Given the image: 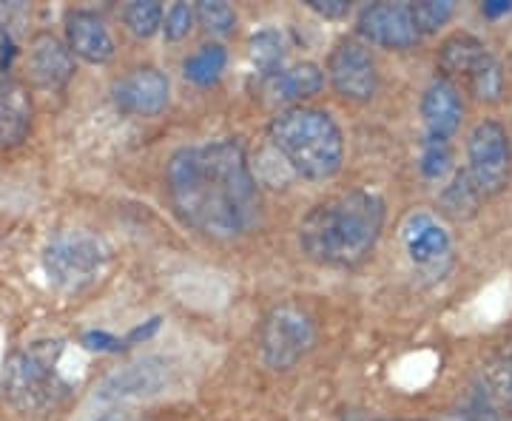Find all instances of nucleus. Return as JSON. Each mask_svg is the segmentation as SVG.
<instances>
[{"mask_svg":"<svg viewBox=\"0 0 512 421\" xmlns=\"http://www.w3.org/2000/svg\"><path fill=\"white\" fill-rule=\"evenodd\" d=\"M168 197L180 220L202 234L234 239L254 231L262 200L239 140L180 148L165 171Z\"/></svg>","mask_w":512,"mask_h":421,"instance_id":"1","label":"nucleus"},{"mask_svg":"<svg viewBox=\"0 0 512 421\" xmlns=\"http://www.w3.org/2000/svg\"><path fill=\"white\" fill-rule=\"evenodd\" d=\"M384 225V200L373 191H345L319 202L299 228L308 257L330 268H353L373 251Z\"/></svg>","mask_w":512,"mask_h":421,"instance_id":"2","label":"nucleus"},{"mask_svg":"<svg viewBox=\"0 0 512 421\" xmlns=\"http://www.w3.org/2000/svg\"><path fill=\"white\" fill-rule=\"evenodd\" d=\"M271 143L296 174L308 180H328L342 168V131L328 111L293 106L271 120Z\"/></svg>","mask_w":512,"mask_h":421,"instance_id":"3","label":"nucleus"},{"mask_svg":"<svg viewBox=\"0 0 512 421\" xmlns=\"http://www.w3.org/2000/svg\"><path fill=\"white\" fill-rule=\"evenodd\" d=\"M63 342H35L6 365V396L23 413H43L66 399L69 385L60 376Z\"/></svg>","mask_w":512,"mask_h":421,"instance_id":"4","label":"nucleus"},{"mask_svg":"<svg viewBox=\"0 0 512 421\" xmlns=\"http://www.w3.org/2000/svg\"><path fill=\"white\" fill-rule=\"evenodd\" d=\"M106 265H109L106 242L86 231H72V234L57 237L43 254V268H46L49 282L69 293L94 285L106 271Z\"/></svg>","mask_w":512,"mask_h":421,"instance_id":"5","label":"nucleus"},{"mask_svg":"<svg viewBox=\"0 0 512 421\" xmlns=\"http://www.w3.org/2000/svg\"><path fill=\"white\" fill-rule=\"evenodd\" d=\"M467 157H470V180L481 197L498 194L507 185L510 174V140L501 123L484 120L478 123L470 140H467Z\"/></svg>","mask_w":512,"mask_h":421,"instance_id":"6","label":"nucleus"},{"mask_svg":"<svg viewBox=\"0 0 512 421\" xmlns=\"http://www.w3.org/2000/svg\"><path fill=\"white\" fill-rule=\"evenodd\" d=\"M259 345L262 356L274 370H288L293 367L313 345L311 319L291 305H282L268 313L259 330Z\"/></svg>","mask_w":512,"mask_h":421,"instance_id":"7","label":"nucleus"},{"mask_svg":"<svg viewBox=\"0 0 512 421\" xmlns=\"http://www.w3.org/2000/svg\"><path fill=\"white\" fill-rule=\"evenodd\" d=\"M328 74L333 89L350 100H370L379 86L376 63L362 43L342 40L328 57Z\"/></svg>","mask_w":512,"mask_h":421,"instance_id":"8","label":"nucleus"},{"mask_svg":"<svg viewBox=\"0 0 512 421\" xmlns=\"http://www.w3.org/2000/svg\"><path fill=\"white\" fill-rule=\"evenodd\" d=\"M359 32L384 49H410L419 43V29L410 3H373L359 15Z\"/></svg>","mask_w":512,"mask_h":421,"instance_id":"9","label":"nucleus"},{"mask_svg":"<svg viewBox=\"0 0 512 421\" xmlns=\"http://www.w3.org/2000/svg\"><path fill=\"white\" fill-rule=\"evenodd\" d=\"M168 92V77L160 69H131L114 83V103L126 114L148 117L165 109Z\"/></svg>","mask_w":512,"mask_h":421,"instance_id":"10","label":"nucleus"},{"mask_svg":"<svg viewBox=\"0 0 512 421\" xmlns=\"http://www.w3.org/2000/svg\"><path fill=\"white\" fill-rule=\"evenodd\" d=\"M165 385H168V365L160 356H146L134 365L111 373L97 390V399L117 402V399H134V396H154Z\"/></svg>","mask_w":512,"mask_h":421,"instance_id":"11","label":"nucleus"},{"mask_svg":"<svg viewBox=\"0 0 512 421\" xmlns=\"http://www.w3.org/2000/svg\"><path fill=\"white\" fill-rule=\"evenodd\" d=\"M29 72L43 89H63L74 74V55L55 35H37L29 46Z\"/></svg>","mask_w":512,"mask_h":421,"instance_id":"12","label":"nucleus"},{"mask_svg":"<svg viewBox=\"0 0 512 421\" xmlns=\"http://www.w3.org/2000/svg\"><path fill=\"white\" fill-rule=\"evenodd\" d=\"M66 35H69V49L72 55L83 57L89 63H109L114 57V40H111L106 23L94 12L77 9L66 18Z\"/></svg>","mask_w":512,"mask_h":421,"instance_id":"13","label":"nucleus"},{"mask_svg":"<svg viewBox=\"0 0 512 421\" xmlns=\"http://www.w3.org/2000/svg\"><path fill=\"white\" fill-rule=\"evenodd\" d=\"M404 245H407L410 259L416 265H421V268L436 265L439 259L450 254V237H447V231L433 217H427V214H413L407 220V225H404Z\"/></svg>","mask_w":512,"mask_h":421,"instance_id":"14","label":"nucleus"},{"mask_svg":"<svg viewBox=\"0 0 512 421\" xmlns=\"http://www.w3.org/2000/svg\"><path fill=\"white\" fill-rule=\"evenodd\" d=\"M421 114H424V123H427L430 134L447 140L461 126V114H464L456 86L447 80L430 83V89L424 92V100H421Z\"/></svg>","mask_w":512,"mask_h":421,"instance_id":"15","label":"nucleus"},{"mask_svg":"<svg viewBox=\"0 0 512 421\" xmlns=\"http://www.w3.org/2000/svg\"><path fill=\"white\" fill-rule=\"evenodd\" d=\"M32 120L29 97L18 83L0 77V146H15L26 137Z\"/></svg>","mask_w":512,"mask_h":421,"instance_id":"16","label":"nucleus"},{"mask_svg":"<svg viewBox=\"0 0 512 421\" xmlns=\"http://www.w3.org/2000/svg\"><path fill=\"white\" fill-rule=\"evenodd\" d=\"M490 55L487 46L473 35H453L441 43L439 66L444 74H458V77H470L476 72V66Z\"/></svg>","mask_w":512,"mask_h":421,"instance_id":"17","label":"nucleus"},{"mask_svg":"<svg viewBox=\"0 0 512 421\" xmlns=\"http://www.w3.org/2000/svg\"><path fill=\"white\" fill-rule=\"evenodd\" d=\"M322 83H325V77L319 72V66L302 63V66H293V69H285L271 77V94H276L279 100H305L319 92Z\"/></svg>","mask_w":512,"mask_h":421,"instance_id":"18","label":"nucleus"},{"mask_svg":"<svg viewBox=\"0 0 512 421\" xmlns=\"http://www.w3.org/2000/svg\"><path fill=\"white\" fill-rule=\"evenodd\" d=\"M225 63H228V55H225V49H222L220 43H205V46H200V52H194L185 60L183 72L191 83L211 86L225 72Z\"/></svg>","mask_w":512,"mask_h":421,"instance_id":"19","label":"nucleus"},{"mask_svg":"<svg viewBox=\"0 0 512 421\" xmlns=\"http://www.w3.org/2000/svg\"><path fill=\"white\" fill-rule=\"evenodd\" d=\"M251 60L254 66L262 74L268 77H276L282 72V60H285V43H282V35L274 32V29H262L251 37Z\"/></svg>","mask_w":512,"mask_h":421,"instance_id":"20","label":"nucleus"},{"mask_svg":"<svg viewBox=\"0 0 512 421\" xmlns=\"http://www.w3.org/2000/svg\"><path fill=\"white\" fill-rule=\"evenodd\" d=\"M467 86L470 92L476 94L478 100L484 103H495L501 92H504V74H501V66L493 55H487L476 66V72L467 77Z\"/></svg>","mask_w":512,"mask_h":421,"instance_id":"21","label":"nucleus"},{"mask_svg":"<svg viewBox=\"0 0 512 421\" xmlns=\"http://www.w3.org/2000/svg\"><path fill=\"white\" fill-rule=\"evenodd\" d=\"M478 200H481V194H478V188L470 180V174L467 171H458L456 180L447 185V191H444V208L453 217H464V214H473L476 211Z\"/></svg>","mask_w":512,"mask_h":421,"instance_id":"22","label":"nucleus"},{"mask_svg":"<svg viewBox=\"0 0 512 421\" xmlns=\"http://www.w3.org/2000/svg\"><path fill=\"white\" fill-rule=\"evenodd\" d=\"M126 23L137 37H151L163 26V6L157 0H134L128 3Z\"/></svg>","mask_w":512,"mask_h":421,"instance_id":"23","label":"nucleus"},{"mask_svg":"<svg viewBox=\"0 0 512 421\" xmlns=\"http://www.w3.org/2000/svg\"><path fill=\"white\" fill-rule=\"evenodd\" d=\"M410 15L419 29V35H430L439 32L441 26L453 15V3L450 0H421V3H410Z\"/></svg>","mask_w":512,"mask_h":421,"instance_id":"24","label":"nucleus"},{"mask_svg":"<svg viewBox=\"0 0 512 421\" xmlns=\"http://www.w3.org/2000/svg\"><path fill=\"white\" fill-rule=\"evenodd\" d=\"M197 20L211 35H228L237 26V15L228 3L222 0H200L197 3Z\"/></svg>","mask_w":512,"mask_h":421,"instance_id":"25","label":"nucleus"},{"mask_svg":"<svg viewBox=\"0 0 512 421\" xmlns=\"http://www.w3.org/2000/svg\"><path fill=\"white\" fill-rule=\"evenodd\" d=\"M450 160H453L450 157V143L444 137L427 134V140L421 146V171H424V177L441 180L450 171Z\"/></svg>","mask_w":512,"mask_h":421,"instance_id":"26","label":"nucleus"},{"mask_svg":"<svg viewBox=\"0 0 512 421\" xmlns=\"http://www.w3.org/2000/svg\"><path fill=\"white\" fill-rule=\"evenodd\" d=\"M191 20H194V12L188 9V3H174V6L165 12V37H168V40H180V37H185L188 35V29H191Z\"/></svg>","mask_w":512,"mask_h":421,"instance_id":"27","label":"nucleus"},{"mask_svg":"<svg viewBox=\"0 0 512 421\" xmlns=\"http://www.w3.org/2000/svg\"><path fill=\"white\" fill-rule=\"evenodd\" d=\"M493 385L495 393L507 404H512V348L504 350L501 359L493 365Z\"/></svg>","mask_w":512,"mask_h":421,"instance_id":"28","label":"nucleus"},{"mask_svg":"<svg viewBox=\"0 0 512 421\" xmlns=\"http://www.w3.org/2000/svg\"><path fill=\"white\" fill-rule=\"evenodd\" d=\"M308 6L322 18H345L350 12L348 0H308Z\"/></svg>","mask_w":512,"mask_h":421,"instance_id":"29","label":"nucleus"},{"mask_svg":"<svg viewBox=\"0 0 512 421\" xmlns=\"http://www.w3.org/2000/svg\"><path fill=\"white\" fill-rule=\"evenodd\" d=\"M83 345L92 350H120L123 348V342H120V339H114L111 333H103V330H92V333H86V336H83Z\"/></svg>","mask_w":512,"mask_h":421,"instance_id":"30","label":"nucleus"},{"mask_svg":"<svg viewBox=\"0 0 512 421\" xmlns=\"http://www.w3.org/2000/svg\"><path fill=\"white\" fill-rule=\"evenodd\" d=\"M481 12H484V18H501V15L512 12V0H487V3H481Z\"/></svg>","mask_w":512,"mask_h":421,"instance_id":"31","label":"nucleus"},{"mask_svg":"<svg viewBox=\"0 0 512 421\" xmlns=\"http://www.w3.org/2000/svg\"><path fill=\"white\" fill-rule=\"evenodd\" d=\"M350 421H367V419H350ZM433 421H507L495 413H456V416H444V419H433Z\"/></svg>","mask_w":512,"mask_h":421,"instance_id":"32","label":"nucleus"},{"mask_svg":"<svg viewBox=\"0 0 512 421\" xmlns=\"http://www.w3.org/2000/svg\"><path fill=\"white\" fill-rule=\"evenodd\" d=\"M157 328H160V319H151L146 328L131 330V333H128V342H140V339H148V336H151V333H154Z\"/></svg>","mask_w":512,"mask_h":421,"instance_id":"33","label":"nucleus"},{"mask_svg":"<svg viewBox=\"0 0 512 421\" xmlns=\"http://www.w3.org/2000/svg\"><path fill=\"white\" fill-rule=\"evenodd\" d=\"M97 421H131V416L128 413H109V416H103V419Z\"/></svg>","mask_w":512,"mask_h":421,"instance_id":"34","label":"nucleus"}]
</instances>
